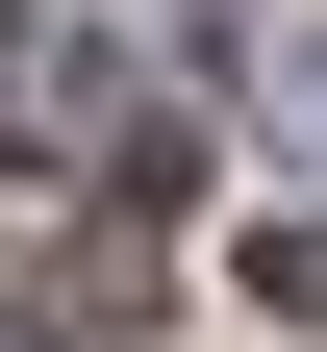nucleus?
I'll list each match as a JSON object with an SVG mask.
<instances>
[{
  "instance_id": "obj_1",
  "label": "nucleus",
  "mask_w": 327,
  "mask_h": 352,
  "mask_svg": "<svg viewBox=\"0 0 327 352\" xmlns=\"http://www.w3.org/2000/svg\"><path fill=\"white\" fill-rule=\"evenodd\" d=\"M126 302H151V227H0V327H126Z\"/></svg>"
}]
</instances>
